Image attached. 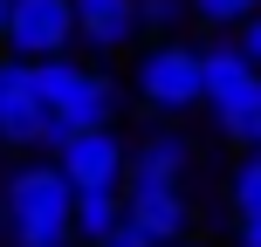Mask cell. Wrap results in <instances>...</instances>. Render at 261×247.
<instances>
[{"label":"cell","mask_w":261,"mask_h":247,"mask_svg":"<svg viewBox=\"0 0 261 247\" xmlns=\"http://www.w3.org/2000/svg\"><path fill=\"white\" fill-rule=\"evenodd\" d=\"M124 227V185H103V193H76L69 199V234L76 247H103Z\"/></svg>","instance_id":"cell-11"},{"label":"cell","mask_w":261,"mask_h":247,"mask_svg":"<svg viewBox=\"0 0 261 247\" xmlns=\"http://www.w3.org/2000/svg\"><path fill=\"white\" fill-rule=\"evenodd\" d=\"M234 247H261V213H248V220H234Z\"/></svg>","instance_id":"cell-16"},{"label":"cell","mask_w":261,"mask_h":247,"mask_svg":"<svg viewBox=\"0 0 261 247\" xmlns=\"http://www.w3.org/2000/svg\"><path fill=\"white\" fill-rule=\"evenodd\" d=\"M199 165V144L186 124H151L124 144V179H151V185H186Z\"/></svg>","instance_id":"cell-6"},{"label":"cell","mask_w":261,"mask_h":247,"mask_svg":"<svg viewBox=\"0 0 261 247\" xmlns=\"http://www.w3.org/2000/svg\"><path fill=\"white\" fill-rule=\"evenodd\" d=\"M130 96L151 110L158 124H179L199 110V41L165 35L130 48Z\"/></svg>","instance_id":"cell-4"},{"label":"cell","mask_w":261,"mask_h":247,"mask_svg":"<svg viewBox=\"0 0 261 247\" xmlns=\"http://www.w3.org/2000/svg\"><path fill=\"white\" fill-rule=\"evenodd\" d=\"M172 247H213V240H199V234H186V240H172Z\"/></svg>","instance_id":"cell-17"},{"label":"cell","mask_w":261,"mask_h":247,"mask_svg":"<svg viewBox=\"0 0 261 247\" xmlns=\"http://www.w3.org/2000/svg\"><path fill=\"white\" fill-rule=\"evenodd\" d=\"M193 7V21L199 28H213V35H234L248 14H261V0H186Z\"/></svg>","instance_id":"cell-14"},{"label":"cell","mask_w":261,"mask_h":247,"mask_svg":"<svg viewBox=\"0 0 261 247\" xmlns=\"http://www.w3.org/2000/svg\"><path fill=\"white\" fill-rule=\"evenodd\" d=\"M69 179L48 158H14L0 179V213H7V247H76L69 234Z\"/></svg>","instance_id":"cell-2"},{"label":"cell","mask_w":261,"mask_h":247,"mask_svg":"<svg viewBox=\"0 0 261 247\" xmlns=\"http://www.w3.org/2000/svg\"><path fill=\"white\" fill-rule=\"evenodd\" d=\"M28 90H35V103H41L35 158H55L69 138L117 124V110H124V83L110 76V69H96V62H76V55L28 62Z\"/></svg>","instance_id":"cell-1"},{"label":"cell","mask_w":261,"mask_h":247,"mask_svg":"<svg viewBox=\"0 0 261 247\" xmlns=\"http://www.w3.org/2000/svg\"><path fill=\"white\" fill-rule=\"evenodd\" d=\"M186 21H193V7H186V0H138V28H144V41L186 35Z\"/></svg>","instance_id":"cell-13"},{"label":"cell","mask_w":261,"mask_h":247,"mask_svg":"<svg viewBox=\"0 0 261 247\" xmlns=\"http://www.w3.org/2000/svg\"><path fill=\"white\" fill-rule=\"evenodd\" d=\"M199 110H206L213 138L227 144H248L254 138V117H261V69L241 55L234 35H213L199 48Z\"/></svg>","instance_id":"cell-3"},{"label":"cell","mask_w":261,"mask_h":247,"mask_svg":"<svg viewBox=\"0 0 261 247\" xmlns=\"http://www.w3.org/2000/svg\"><path fill=\"white\" fill-rule=\"evenodd\" d=\"M48 165L69 179V193H103V185H124V130H117V124L83 130V138H69Z\"/></svg>","instance_id":"cell-8"},{"label":"cell","mask_w":261,"mask_h":247,"mask_svg":"<svg viewBox=\"0 0 261 247\" xmlns=\"http://www.w3.org/2000/svg\"><path fill=\"white\" fill-rule=\"evenodd\" d=\"M234 41H241V55H248V62L261 69V14H248V21L234 28Z\"/></svg>","instance_id":"cell-15"},{"label":"cell","mask_w":261,"mask_h":247,"mask_svg":"<svg viewBox=\"0 0 261 247\" xmlns=\"http://www.w3.org/2000/svg\"><path fill=\"white\" fill-rule=\"evenodd\" d=\"M248 151H261V117H254V138H248Z\"/></svg>","instance_id":"cell-18"},{"label":"cell","mask_w":261,"mask_h":247,"mask_svg":"<svg viewBox=\"0 0 261 247\" xmlns=\"http://www.w3.org/2000/svg\"><path fill=\"white\" fill-rule=\"evenodd\" d=\"M69 41H76L69 0H7V28H0L7 62H48V55H69Z\"/></svg>","instance_id":"cell-5"},{"label":"cell","mask_w":261,"mask_h":247,"mask_svg":"<svg viewBox=\"0 0 261 247\" xmlns=\"http://www.w3.org/2000/svg\"><path fill=\"white\" fill-rule=\"evenodd\" d=\"M0 28H7V0H0Z\"/></svg>","instance_id":"cell-20"},{"label":"cell","mask_w":261,"mask_h":247,"mask_svg":"<svg viewBox=\"0 0 261 247\" xmlns=\"http://www.w3.org/2000/svg\"><path fill=\"white\" fill-rule=\"evenodd\" d=\"M69 21H76V41L90 55H130L144 41L138 0H69Z\"/></svg>","instance_id":"cell-9"},{"label":"cell","mask_w":261,"mask_h":247,"mask_svg":"<svg viewBox=\"0 0 261 247\" xmlns=\"http://www.w3.org/2000/svg\"><path fill=\"white\" fill-rule=\"evenodd\" d=\"M41 138V103L28 90V62L0 55V151H35Z\"/></svg>","instance_id":"cell-10"},{"label":"cell","mask_w":261,"mask_h":247,"mask_svg":"<svg viewBox=\"0 0 261 247\" xmlns=\"http://www.w3.org/2000/svg\"><path fill=\"white\" fill-rule=\"evenodd\" d=\"M124 220L138 227L151 247H172L193 234V193L186 185H151V179H124Z\"/></svg>","instance_id":"cell-7"},{"label":"cell","mask_w":261,"mask_h":247,"mask_svg":"<svg viewBox=\"0 0 261 247\" xmlns=\"http://www.w3.org/2000/svg\"><path fill=\"white\" fill-rule=\"evenodd\" d=\"M0 247H7V213H0Z\"/></svg>","instance_id":"cell-19"},{"label":"cell","mask_w":261,"mask_h":247,"mask_svg":"<svg viewBox=\"0 0 261 247\" xmlns=\"http://www.w3.org/2000/svg\"><path fill=\"white\" fill-rule=\"evenodd\" d=\"M227 213H234V220L261 213V151H241L234 158V172H227Z\"/></svg>","instance_id":"cell-12"}]
</instances>
